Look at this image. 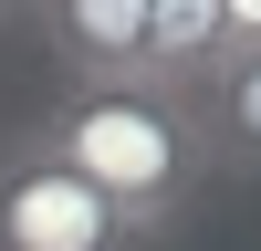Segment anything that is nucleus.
I'll list each match as a JSON object with an SVG mask.
<instances>
[{"mask_svg":"<svg viewBox=\"0 0 261 251\" xmlns=\"http://www.w3.org/2000/svg\"><path fill=\"white\" fill-rule=\"evenodd\" d=\"M42 146H53L73 178H94L136 230H167L209 178H220V167H209V136H199V105L167 94V84H146V73H115V84H73V94H53Z\"/></svg>","mask_w":261,"mask_h":251,"instance_id":"nucleus-1","label":"nucleus"},{"mask_svg":"<svg viewBox=\"0 0 261 251\" xmlns=\"http://www.w3.org/2000/svg\"><path fill=\"white\" fill-rule=\"evenodd\" d=\"M136 241L146 230L125 220L94 178H73V167L42 146V126L0 146V251H136Z\"/></svg>","mask_w":261,"mask_h":251,"instance_id":"nucleus-2","label":"nucleus"},{"mask_svg":"<svg viewBox=\"0 0 261 251\" xmlns=\"http://www.w3.org/2000/svg\"><path fill=\"white\" fill-rule=\"evenodd\" d=\"M32 11L53 21L73 84H115L146 63V0H32Z\"/></svg>","mask_w":261,"mask_h":251,"instance_id":"nucleus-3","label":"nucleus"},{"mask_svg":"<svg viewBox=\"0 0 261 251\" xmlns=\"http://www.w3.org/2000/svg\"><path fill=\"white\" fill-rule=\"evenodd\" d=\"M230 63L220 42V0H146V84H167V94H199L209 73Z\"/></svg>","mask_w":261,"mask_h":251,"instance_id":"nucleus-4","label":"nucleus"},{"mask_svg":"<svg viewBox=\"0 0 261 251\" xmlns=\"http://www.w3.org/2000/svg\"><path fill=\"white\" fill-rule=\"evenodd\" d=\"M199 136H209V167L230 178H261V53H230L220 73L199 84Z\"/></svg>","mask_w":261,"mask_h":251,"instance_id":"nucleus-5","label":"nucleus"},{"mask_svg":"<svg viewBox=\"0 0 261 251\" xmlns=\"http://www.w3.org/2000/svg\"><path fill=\"white\" fill-rule=\"evenodd\" d=\"M220 42L230 53H261V0H220Z\"/></svg>","mask_w":261,"mask_h":251,"instance_id":"nucleus-6","label":"nucleus"},{"mask_svg":"<svg viewBox=\"0 0 261 251\" xmlns=\"http://www.w3.org/2000/svg\"><path fill=\"white\" fill-rule=\"evenodd\" d=\"M0 11H32V0H0Z\"/></svg>","mask_w":261,"mask_h":251,"instance_id":"nucleus-7","label":"nucleus"}]
</instances>
